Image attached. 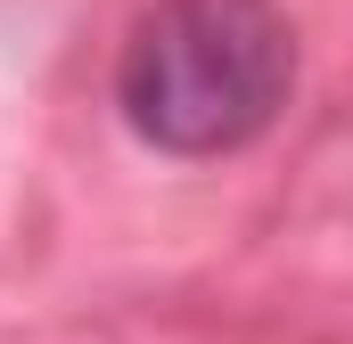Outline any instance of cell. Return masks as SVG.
Instances as JSON below:
<instances>
[{
	"mask_svg": "<svg viewBox=\"0 0 353 344\" xmlns=\"http://www.w3.org/2000/svg\"><path fill=\"white\" fill-rule=\"evenodd\" d=\"M296 98L279 0H148L115 50V115L148 156L214 164L255 148Z\"/></svg>",
	"mask_w": 353,
	"mask_h": 344,
	"instance_id": "6da1fadb",
	"label": "cell"
}]
</instances>
